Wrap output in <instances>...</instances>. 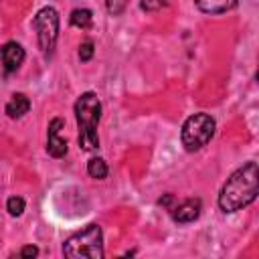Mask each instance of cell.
<instances>
[{"label":"cell","instance_id":"6da1fadb","mask_svg":"<svg viewBox=\"0 0 259 259\" xmlns=\"http://www.w3.org/2000/svg\"><path fill=\"white\" fill-rule=\"evenodd\" d=\"M257 192H259V170L255 162H247L243 168L235 170L221 188L219 206L223 212L241 210L257 198Z\"/></svg>","mask_w":259,"mask_h":259},{"label":"cell","instance_id":"7a4b0ae2","mask_svg":"<svg viewBox=\"0 0 259 259\" xmlns=\"http://www.w3.org/2000/svg\"><path fill=\"white\" fill-rule=\"evenodd\" d=\"M75 117L79 125V146L85 152L99 148L97 123L101 119V101L93 91L83 93L75 103Z\"/></svg>","mask_w":259,"mask_h":259},{"label":"cell","instance_id":"3957f363","mask_svg":"<svg viewBox=\"0 0 259 259\" xmlns=\"http://www.w3.org/2000/svg\"><path fill=\"white\" fill-rule=\"evenodd\" d=\"M63 253L69 259H79V257H89V259H101L103 257V237H101V227L99 225H87L83 231L71 235L65 245Z\"/></svg>","mask_w":259,"mask_h":259},{"label":"cell","instance_id":"277c9868","mask_svg":"<svg viewBox=\"0 0 259 259\" xmlns=\"http://www.w3.org/2000/svg\"><path fill=\"white\" fill-rule=\"evenodd\" d=\"M214 136V119L208 113H194L190 115L180 132V140L182 146L188 152H196L202 146H206L210 142V138Z\"/></svg>","mask_w":259,"mask_h":259},{"label":"cell","instance_id":"5b68a950","mask_svg":"<svg viewBox=\"0 0 259 259\" xmlns=\"http://www.w3.org/2000/svg\"><path fill=\"white\" fill-rule=\"evenodd\" d=\"M32 26L36 30V40L45 57H49L55 49L57 36H59V12L53 6H45L36 12Z\"/></svg>","mask_w":259,"mask_h":259},{"label":"cell","instance_id":"8992f818","mask_svg":"<svg viewBox=\"0 0 259 259\" xmlns=\"http://www.w3.org/2000/svg\"><path fill=\"white\" fill-rule=\"evenodd\" d=\"M65 121L61 117H55L49 123V132H47V152L53 158H63L67 154V140L61 138V130H63Z\"/></svg>","mask_w":259,"mask_h":259},{"label":"cell","instance_id":"52a82bcc","mask_svg":"<svg viewBox=\"0 0 259 259\" xmlns=\"http://www.w3.org/2000/svg\"><path fill=\"white\" fill-rule=\"evenodd\" d=\"M170 214H172V219H174L176 223H180V225L192 223V221H196L198 214H200V200H198V198H186V200H182L178 206H174Z\"/></svg>","mask_w":259,"mask_h":259},{"label":"cell","instance_id":"ba28073f","mask_svg":"<svg viewBox=\"0 0 259 259\" xmlns=\"http://www.w3.org/2000/svg\"><path fill=\"white\" fill-rule=\"evenodd\" d=\"M0 59H2L4 69H6L8 73H12V71H16V69L22 65V61H24V49H22L18 42L10 40V42H6V45L0 49Z\"/></svg>","mask_w":259,"mask_h":259},{"label":"cell","instance_id":"9c48e42d","mask_svg":"<svg viewBox=\"0 0 259 259\" xmlns=\"http://www.w3.org/2000/svg\"><path fill=\"white\" fill-rule=\"evenodd\" d=\"M194 4L206 14H223L233 10L237 6V0H194Z\"/></svg>","mask_w":259,"mask_h":259},{"label":"cell","instance_id":"30bf717a","mask_svg":"<svg viewBox=\"0 0 259 259\" xmlns=\"http://www.w3.org/2000/svg\"><path fill=\"white\" fill-rule=\"evenodd\" d=\"M28 109H30V101H28V97L22 95V93H14V95L8 99V103H6V113H8V117H12V119L22 117L24 113H28Z\"/></svg>","mask_w":259,"mask_h":259},{"label":"cell","instance_id":"8fae6325","mask_svg":"<svg viewBox=\"0 0 259 259\" xmlns=\"http://www.w3.org/2000/svg\"><path fill=\"white\" fill-rule=\"evenodd\" d=\"M71 24L73 26H77V28H89L91 26V20H93V14H91V10H87V8H75L73 12H71Z\"/></svg>","mask_w":259,"mask_h":259},{"label":"cell","instance_id":"7c38bea8","mask_svg":"<svg viewBox=\"0 0 259 259\" xmlns=\"http://www.w3.org/2000/svg\"><path fill=\"white\" fill-rule=\"evenodd\" d=\"M87 172L91 178H97V180H103L107 176V164L103 158H91L89 164H87Z\"/></svg>","mask_w":259,"mask_h":259},{"label":"cell","instance_id":"4fadbf2b","mask_svg":"<svg viewBox=\"0 0 259 259\" xmlns=\"http://www.w3.org/2000/svg\"><path fill=\"white\" fill-rule=\"evenodd\" d=\"M6 208H8V212H10L12 217H20L22 210H24V198H20V196H10L8 202H6Z\"/></svg>","mask_w":259,"mask_h":259},{"label":"cell","instance_id":"5bb4252c","mask_svg":"<svg viewBox=\"0 0 259 259\" xmlns=\"http://www.w3.org/2000/svg\"><path fill=\"white\" fill-rule=\"evenodd\" d=\"M125 6H127V0H105V8H107V12L113 14V16L121 14V12L125 10Z\"/></svg>","mask_w":259,"mask_h":259},{"label":"cell","instance_id":"9a60e30c","mask_svg":"<svg viewBox=\"0 0 259 259\" xmlns=\"http://www.w3.org/2000/svg\"><path fill=\"white\" fill-rule=\"evenodd\" d=\"M168 4V0H142L140 6L142 10H148V12H154V10H160Z\"/></svg>","mask_w":259,"mask_h":259},{"label":"cell","instance_id":"2e32d148","mask_svg":"<svg viewBox=\"0 0 259 259\" xmlns=\"http://www.w3.org/2000/svg\"><path fill=\"white\" fill-rule=\"evenodd\" d=\"M91 57H93V42L87 40V42H83V45L79 47V59H81V61H89Z\"/></svg>","mask_w":259,"mask_h":259},{"label":"cell","instance_id":"e0dca14e","mask_svg":"<svg viewBox=\"0 0 259 259\" xmlns=\"http://www.w3.org/2000/svg\"><path fill=\"white\" fill-rule=\"evenodd\" d=\"M36 255H38V249L32 245H26L20 249V257H36Z\"/></svg>","mask_w":259,"mask_h":259}]
</instances>
